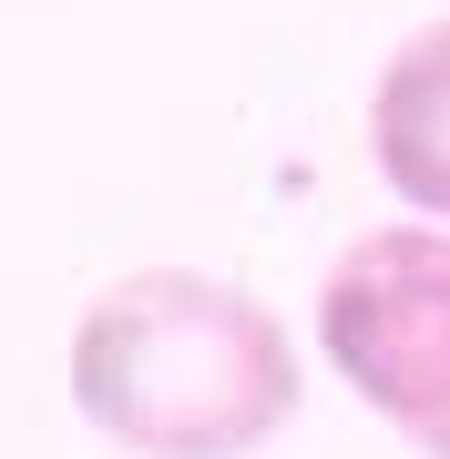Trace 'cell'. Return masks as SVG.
<instances>
[{"label":"cell","mask_w":450,"mask_h":459,"mask_svg":"<svg viewBox=\"0 0 450 459\" xmlns=\"http://www.w3.org/2000/svg\"><path fill=\"white\" fill-rule=\"evenodd\" d=\"M317 347L410 449L450 459V225H379L317 296Z\"/></svg>","instance_id":"2"},{"label":"cell","mask_w":450,"mask_h":459,"mask_svg":"<svg viewBox=\"0 0 450 459\" xmlns=\"http://www.w3.org/2000/svg\"><path fill=\"white\" fill-rule=\"evenodd\" d=\"M368 164L400 184V204L450 225V21L410 31L368 82Z\"/></svg>","instance_id":"3"},{"label":"cell","mask_w":450,"mask_h":459,"mask_svg":"<svg viewBox=\"0 0 450 459\" xmlns=\"http://www.w3.org/2000/svg\"><path fill=\"white\" fill-rule=\"evenodd\" d=\"M297 337L256 286L134 265L72 316V409L123 459H246L297 419Z\"/></svg>","instance_id":"1"}]
</instances>
